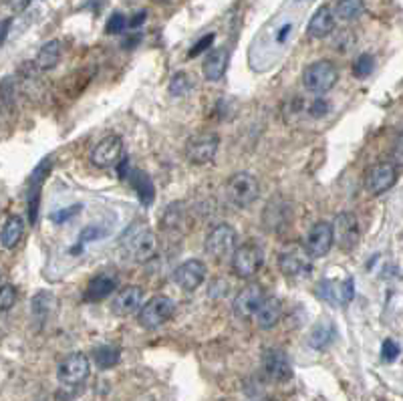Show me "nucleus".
Wrapping results in <instances>:
<instances>
[{"label": "nucleus", "instance_id": "f257e3e1", "mask_svg": "<svg viewBox=\"0 0 403 401\" xmlns=\"http://www.w3.org/2000/svg\"><path fill=\"white\" fill-rule=\"evenodd\" d=\"M297 24V18L291 17V15H288V17H279L274 22H270V27L252 43L250 57L256 52V57L250 59V61H252V67L256 69V67H261L258 63H264V69H266L270 63H274L277 57L286 49L288 41L295 35Z\"/></svg>", "mask_w": 403, "mask_h": 401}, {"label": "nucleus", "instance_id": "f03ea898", "mask_svg": "<svg viewBox=\"0 0 403 401\" xmlns=\"http://www.w3.org/2000/svg\"><path fill=\"white\" fill-rule=\"evenodd\" d=\"M122 250L125 258L133 262H147L156 256L158 250V240L156 234L149 228L141 226L135 222L129 230H125L122 236Z\"/></svg>", "mask_w": 403, "mask_h": 401}, {"label": "nucleus", "instance_id": "7ed1b4c3", "mask_svg": "<svg viewBox=\"0 0 403 401\" xmlns=\"http://www.w3.org/2000/svg\"><path fill=\"white\" fill-rule=\"evenodd\" d=\"M261 194L258 180L248 172H238L228 180L226 184V196L236 208H248L256 202Z\"/></svg>", "mask_w": 403, "mask_h": 401}, {"label": "nucleus", "instance_id": "20e7f679", "mask_svg": "<svg viewBox=\"0 0 403 401\" xmlns=\"http://www.w3.org/2000/svg\"><path fill=\"white\" fill-rule=\"evenodd\" d=\"M339 73L331 61H315L302 73V85L307 91L323 95L337 85Z\"/></svg>", "mask_w": 403, "mask_h": 401}, {"label": "nucleus", "instance_id": "39448f33", "mask_svg": "<svg viewBox=\"0 0 403 401\" xmlns=\"http://www.w3.org/2000/svg\"><path fill=\"white\" fill-rule=\"evenodd\" d=\"M175 311V302L170 297H163V295H156L152 297L145 305L143 309L138 314V321L143 329L147 331H154L161 327L163 323H168L172 319V314Z\"/></svg>", "mask_w": 403, "mask_h": 401}, {"label": "nucleus", "instance_id": "423d86ee", "mask_svg": "<svg viewBox=\"0 0 403 401\" xmlns=\"http://www.w3.org/2000/svg\"><path fill=\"white\" fill-rule=\"evenodd\" d=\"M236 230L228 224H218V226L212 230L210 234L206 236V252L210 254L214 261L222 262L228 256H234V252L238 250L236 248Z\"/></svg>", "mask_w": 403, "mask_h": 401}, {"label": "nucleus", "instance_id": "0eeeda50", "mask_svg": "<svg viewBox=\"0 0 403 401\" xmlns=\"http://www.w3.org/2000/svg\"><path fill=\"white\" fill-rule=\"evenodd\" d=\"M117 174H119L122 180L129 182V186L135 190V194H138V198H140V202L143 206H152V202L156 200V186H154V182H152L149 175L145 174V172H141V170L131 168L127 157H123L122 161H119Z\"/></svg>", "mask_w": 403, "mask_h": 401}, {"label": "nucleus", "instance_id": "6e6552de", "mask_svg": "<svg viewBox=\"0 0 403 401\" xmlns=\"http://www.w3.org/2000/svg\"><path fill=\"white\" fill-rule=\"evenodd\" d=\"M91 371V363L85 353H71L69 357H65L61 361V365L57 369V377L65 387H77V385L85 384Z\"/></svg>", "mask_w": 403, "mask_h": 401}, {"label": "nucleus", "instance_id": "1a4fd4ad", "mask_svg": "<svg viewBox=\"0 0 403 401\" xmlns=\"http://www.w3.org/2000/svg\"><path fill=\"white\" fill-rule=\"evenodd\" d=\"M263 250L261 246L254 242H246V245L238 246V250L232 256V270L238 279H252L261 266H263Z\"/></svg>", "mask_w": 403, "mask_h": 401}, {"label": "nucleus", "instance_id": "9d476101", "mask_svg": "<svg viewBox=\"0 0 403 401\" xmlns=\"http://www.w3.org/2000/svg\"><path fill=\"white\" fill-rule=\"evenodd\" d=\"M279 268L288 279L307 277L311 272V256H309L307 248L291 245L286 250H282L279 254Z\"/></svg>", "mask_w": 403, "mask_h": 401}, {"label": "nucleus", "instance_id": "9b49d317", "mask_svg": "<svg viewBox=\"0 0 403 401\" xmlns=\"http://www.w3.org/2000/svg\"><path fill=\"white\" fill-rule=\"evenodd\" d=\"M123 154V140L119 136H107L99 141L93 152H91V163L99 170H109V168H115L119 166Z\"/></svg>", "mask_w": 403, "mask_h": 401}, {"label": "nucleus", "instance_id": "f8f14e48", "mask_svg": "<svg viewBox=\"0 0 403 401\" xmlns=\"http://www.w3.org/2000/svg\"><path fill=\"white\" fill-rule=\"evenodd\" d=\"M218 143H220V138L216 133H212V131L198 133L186 143V157L196 166L210 163L214 156H216V152H218Z\"/></svg>", "mask_w": 403, "mask_h": 401}, {"label": "nucleus", "instance_id": "ddd939ff", "mask_svg": "<svg viewBox=\"0 0 403 401\" xmlns=\"http://www.w3.org/2000/svg\"><path fill=\"white\" fill-rule=\"evenodd\" d=\"M335 242L333 224L329 222H316L315 226L309 230L305 238V248L311 258H323L331 252Z\"/></svg>", "mask_w": 403, "mask_h": 401}, {"label": "nucleus", "instance_id": "4468645a", "mask_svg": "<svg viewBox=\"0 0 403 401\" xmlns=\"http://www.w3.org/2000/svg\"><path fill=\"white\" fill-rule=\"evenodd\" d=\"M397 182V170L393 163L383 161V163H375L365 175V190L373 196H381L387 190H391Z\"/></svg>", "mask_w": 403, "mask_h": 401}, {"label": "nucleus", "instance_id": "2eb2a0df", "mask_svg": "<svg viewBox=\"0 0 403 401\" xmlns=\"http://www.w3.org/2000/svg\"><path fill=\"white\" fill-rule=\"evenodd\" d=\"M264 300H266V295H264L263 286L261 284H248L234 298V314L238 319H250L258 313Z\"/></svg>", "mask_w": 403, "mask_h": 401}, {"label": "nucleus", "instance_id": "dca6fc26", "mask_svg": "<svg viewBox=\"0 0 403 401\" xmlns=\"http://www.w3.org/2000/svg\"><path fill=\"white\" fill-rule=\"evenodd\" d=\"M264 373L274 381H288L293 377V363L282 349H266L263 355Z\"/></svg>", "mask_w": 403, "mask_h": 401}, {"label": "nucleus", "instance_id": "f3484780", "mask_svg": "<svg viewBox=\"0 0 403 401\" xmlns=\"http://www.w3.org/2000/svg\"><path fill=\"white\" fill-rule=\"evenodd\" d=\"M333 232L337 245L341 246L343 250H353L355 246L359 245L361 232H359L357 218L353 214H347V212L339 214L333 224Z\"/></svg>", "mask_w": 403, "mask_h": 401}, {"label": "nucleus", "instance_id": "a211bd4d", "mask_svg": "<svg viewBox=\"0 0 403 401\" xmlns=\"http://www.w3.org/2000/svg\"><path fill=\"white\" fill-rule=\"evenodd\" d=\"M175 284L188 293L196 291L206 280V264L202 261H186L182 262L174 272Z\"/></svg>", "mask_w": 403, "mask_h": 401}, {"label": "nucleus", "instance_id": "6ab92c4d", "mask_svg": "<svg viewBox=\"0 0 403 401\" xmlns=\"http://www.w3.org/2000/svg\"><path fill=\"white\" fill-rule=\"evenodd\" d=\"M119 286V277L113 270H105L101 275H97L95 279H91V282L85 289V300L89 302H99L105 300L107 297H111Z\"/></svg>", "mask_w": 403, "mask_h": 401}, {"label": "nucleus", "instance_id": "aec40b11", "mask_svg": "<svg viewBox=\"0 0 403 401\" xmlns=\"http://www.w3.org/2000/svg\"><path fill=\"white\" fill-rule=\"evenodd\" d=\"M143 309V291L140 286H125L111 300V311L119 316L138 313Z\"/></svg>", "mask_w": 403, "mask_h": 401}, {"label": "nucleus", "instance_id": "412c9836", "mask_svg": "<svg viewBox=\"0 0 403 401\" xmlns=\"http://www.w3.org/2000/svg\"><path fill=\"white\" fill-rule=\"evenodd\" d=\"M355 295V282L351 277H347L341 282H335V280H325L323 284H318V297H323L325 300L337 305H347L351 298Z\"/></svg>", "mask_w": 403, "mask_h": 401}, {"label": "nucleus", "instance_id": "4be33fe9", "mask_svg": "<svg viewBox=\"0 0 403 401\" xmlns=\"http://www.w3.org/2000/svg\"><path fill=\"white\" fill-rule=\"evenodd\" d=\"M263 222L268 232H281L282 228H286L291 222V206L282 200L268 202V206L264 210Z\"/></svg>", "mask_w": 403, "mask_h": 401}, {"label": "nucleus", "instance_id": "5701e85b", "mask_svg": "<svg viewBox=\"0 0 403 401\" xmlns=\"http://www.w3.org/2000/svg\"><path fill=\"white\" fill-rule=\"evenodd\" d=\"M335 31V15L329 6H321L307 24V33L311 38H325Z\"/></svg>", "mask_w": 403, "mask_h": 401}, {"label": "nucleus", "instance_id": "b1692460", "mask_svg": "<svg viewBox=\"0 0 403 401\" xmlns=\"http://www.w3.org/2000/svg\"><path fill=\"white\" fill-rule=\"evenodd\" d=\"M281 319H282V302L277 297H266V300H264L263 305H261V309H258V313L254 314L256 325H258L261 329H264V331L277 327Z\"/></svg>", "mask_w": 403, "mask_h": 401}, {"label": "nucleus", "instance_id": "393cba45", "mask_svg": "<svg viewBox=\"0 0 403 401\" xmlns=\"http://www.w3.org/2000/svg\"><path fill=\"white\" fill-rule=\"evenodd\" d=\"M228 69V51L226 49H212L210 54L204 61V77L208 81H220Z\"/></svg>", "mask_w": 403, "mask_h": 401}, {"label": "nucleus", "instance_id": "a878e982", "mask_svg": "<svg viewBox=\"0 0 403 401\" xmlns=\"http://www.w3.org/2000/svg\"><path fill=\"white\" fill-rule=\"evenodd\" d=\"M61 61V43L59 41H49L41 47V51L36 54L35 63L41 71H51L57 67V63Z\"/></svg>", "mask_w": 403, "mask_h": 401}, {"label": "nucleus", "instance_id": "bb28decb", "mask_svg": "<svg viewBox=\"0 0 403 401\" xmlns=\"http://www.w3.org/2000/svg\"><path fill=\"white\" fill-rule=\"evenodd\" d=\"M24 234V222L20 216H10L4 226H2V246L4 248H15L20 242Z\"/></svg>", "mask_w": 403, "mask_h": 401}, {"label": "nucleus", "instance_id": "cd10ccee", "mask_svg": "<svg viewBox=\"0 0 403 401\" xmlns=\"http://www.w3.org/2000/svg\"><path fill=\"white\" fill-rule=\"evenodd\" d=\"M119 359H122V349L113 345H101L93 351V361L99 369H111L119 363Z\"/></svg>", "mask_w": 403, "mask_h": 401}, {"label": "nucleus", "instance_id": "c85d7f7f", "mask_svg": "<svg viewBox=\"0 0 403 401\" xmlns=\"http://www.w3.org/2000/svg\"><path fill=\"white\" fill-rule=\"evenodd\" d=\"M335 339V329L331 323H321V325H316L313 333H311V337H309V343L315 347V349H325L329 343H333Z\"/></svg>", "mask_w": 403, "mask_h": 401}, {"label": "nucleus", "instance_id": "c756f323", "mask_svg": "<svg viewBox=\"0 0 403 401\" xmlns=\"http://www.w3.org/2000/svg\"><path fill=\"white\" fill-rule=\"evenodd\" d=\"M54 305H57V300H54L51 293L35 295V298H33V314L36 316V321H45L54 309Z\"/></svg>", "mask_w": 403, "mask_h": 401}, {"label": "nucleus", "instance_id": "7c9ffc66", "mask_svg": "<svg viewBox=\"0 0 403 401\" xmlns=\"http://www.w3.org/2000/svg\"><path fill=\"white\" fill-rule=\"evenodd\" d=\"M363 8H365L363 2L349 0V2H337L335 13H337V17L341 18V20H353V18H357L363 13Z\"/></svg>", "mask_w": 403, "mask_h": 401}, {"label": "nucleus", "instance_id": "2f4dec72", "mask_svg": "<svg viewBox=\"0 0 403 401\" xmlns=\"http://www.w3.org/2000/svg\"><path fill=\"white\" fill-rule=\"evenodd\" d=\"M373 69H375V59H373V54H369V52L359 54L357 61L353 63V75L359 77V79L369 77V75L373 73Z\"/></svg>", "mask_w": 403, "mask_h": 401}, {"label": "nucleus", "instance_id": "473e14b6", "mask_svg": "<svg viewBox=\"0 0 403 401\" xmlns=\"http://www.w3.org/2000/svg\"><path fill=\"white\" fill-rule=\"evenodd\" d=\"M190 89H192V81H190V77H188L186 73H177V75L172 77V81H170V93H172L174 97L188 95Z\"/></svg>", "mask_w": 403, "mask_h": 401}, {"label": "nucleus", "instance_id": "72a5a7b5", "mask_svg": "<svg viewBox=\"0 0 403 401\" xmlns=\"http://www.w3.org/2000/svg\"><path fill=\"white\" fill-rule=\"evenodd\" d=\"M41 190H43V188H29V202H27V208H29V222H31V226H35L36 220H38Z\"/></svg>", "mask_w": 403, "mask_h": 401}, {"label": "nucleus", "instance_id": "f704fd0d", "mask_svg": "<svg viewBox=\"0 0 403 401\" xmlns=\"http://www.w3.org/2000/svg\"><path fill=\"white\" fill-rule=\"evenodd\" d=\"M125 29H129V20L122 13H113L111 18L107 20L105 31L109 35H122Z\"/></svg>", "mask_w": 403, "mask_h": 401}, {"label": "nucleus", "instance_id": "c9c22d12", "mask_svg": "<svg viewBox=\"0 0 403 401\" xmlns=\"http://www.w3.org/2000/svg\"><path fill=\"white\" fill-rule=\"evenodd\" d=\"M81 210H83L81 204H75V206H69V208L59 210V212L51 214V220H53L54 224H67L71 218H75L77 214H81Z\"/></svg>", "mask_w": 403, "mask_h": 401}, {"label": "nucleus", "instance_id": "e433bc0d", "mask_svg": "<svg viewBox=\"0 0 403 401\" xmlns=\"http://www.w3.org/2000/svg\"><path fill=\"white\" fill-rule=\"evenodd\" d=\"M400 353H402V349H400V345H397L393 339H386V341H383V345H381V359H383V361L393 363V361L400 357Z\"/></svg>", "mask_w": 403, "mask_h": 401}, {"label": "nucleus", "instance_id": "4c0bfd02", "mask_svg": "<svg viewBox=\"0 0 403 401\" xmlns=\"http://www.w3.org/2000/svg\"><path fill=\"white\" fill-rule=\"evenodd\" d=\"M15 302H17V291H15V286H13V284H4V286H2V293H0V307H2V311L13 309Z\"/></svg>", "mask_w": 403, "mask_h": 401}, {"label": "nucleus", "instance_id": "58836bf2", "mask_svg": "<svg viewBox=\"0 0 403 401\" xmlns=\"http://www.w3.org/2000/svg\"><path fill=\"white\" fill-rule=\"evenodd\" d=\"M214 38H216V35L214 33H210V35H204L196 45H193L192 49H190V52H188V57L190 59H193V57H198V54H202V52H206L208 49L212 47V43H214Z\"/></svg>", "mask_w": 403, "mask_h": 401}, {"label": "nucleus", "instance_id": "ea45409f", "mask_svg": "<svg viewBox=\"0 0 403 401\" xmlns=\"http://www.w3.org/2000/svg\"><path fill=\"white\" fill-rule=\"evenodd\" d=\"M331 111V105L327 99H315L311 107H309V115L311 117H315V119H321V117H325L327 113Z\"/></svg>", "mask_w": 403, "mask_h": 401}, {"label": "nucleus", "instance_id": "a19ab883", "mask_svg": "<svg viewBox=\"0 0 403 401\" xmlns=\"http://www.w3.org/2000/svg\"><path fill=\"white\" fill-rule=\"evenodd\" d=\"M391 163L395 168H403V131L395 138L393 150H391Z\"/></svg>", "mask_w": 403, "mask_h": 401}, {"label": "nucleus", "instance_id": "79ce46f5", "mask_svg": "<svg viewBox=\"0 0 403 401\" xmlns=\"http://www.w3.org/2000/svg\"><path fill=\"white\" fill-rule=\"evenodd\" d=\"M107 234L105 228H99V226H87L83 230V234H81V245H85V242H91V240H99V238H103Z\"/></svg>", "mask_w": 403, "mask_h": 401}, {"label": "nucleus", "instance_id": "37998d69", "mask_svg": "<svg viewBox=\"0 0 403 401\" xmlns=\"http://www.w3.org/2000/svg\"><path fill=\"white\" fill-rule=\"evenodd\" d=\"M145 18H147V13H145V10L135 13V17L129 20V29H140L141 24L145 22Z\"/></svg>", "mask_w": 403, "mask_h": 401}, {"label": "nucleus", "instance_id": "c03bdc74", "mask_svg": "<svg viewBox=\"0 0 403 401\" xmlns=\"http://www.w3.org/2000/svg\"><path fill=\"white\" fill-rule=\"evenodd\" d=\"M10 24H13V18H4V20H2V31H0V43H4V41H6V35H8V29H10Z\"/></svg>", "mask_w": 403, "mask_h": 401}, {"label": "nucleus", "instance_id": "a18cd8bd", "mask_svg": "<svg viewBox=\"0 0 403 401\" xmlns=\"http://www.w3.org/2000/svg\"><path fill=\"white\" fill-rule=\"evenodd\" d=\"M8 6H10L13 10H22V8L29 6V2H8Z\"/></svg>", "mask_w": 403, "mask_h": 401}, {"label": "nucleus", "instance_id": "49530a36", "mask_svg": "<svg viewBox=\"0 0 403 401\" xmlns=\"http://www.w3.org/2000/svg\"><path fill=\"white\" fill-rule=\"evenodd\" d=\"M261 401H266V400H261Z\"/></svg>", "mask_w": 403, "mask_h": 401}]
</instances>
